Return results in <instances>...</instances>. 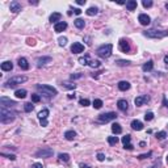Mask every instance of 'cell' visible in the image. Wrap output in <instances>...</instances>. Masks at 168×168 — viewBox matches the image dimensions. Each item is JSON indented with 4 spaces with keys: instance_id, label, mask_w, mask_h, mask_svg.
<instances>
[{
    "instance_id": "cell-5",
    "label": "cell",
    "mask_w": 168,
    "mask_h": 168,
    "mask_svg": "<svg viewBox=\"0 0 168 168\" xmlns=\"http://www.w3.org/2000/svg\"><path fill=\"white\" fill-rule=\"evenodd\" d=\"M36 88H37L40 92H42L44 95H46V96H55V95L58 93V91H56L55 88L51 87V85H47V84H37Z\"/></svg>"
},
{
    "instance_id": "cell-27",
    "label": "cell",
    "mask_w": 168,
    "mask_h": 168,
    "mask_svg": "<svg viewBox=\"0 0 168 168\" xmlns=\"http://www.w3.org/2000/svg\"><path fill=\"white\" fill-rule=\"evenodd\" d=\"M112 131L114 134H121L122 133V128H121V125L117 124V122H114V124L112 125Z\"/></svg>"
},
{
    "instance_id": "cell-1",
    "label": "cell",
    "mask_w": 168,
    "mask_h": 168,
    "mask_svg": "<svg viewBox=\"0 0 168 168\" xmlns=\"http://www.w3.org/2000/svg\"><path fill=\"white\" fill-rule=\"evenodd\" d=\"M15 118H16L15 112H11V110H7L5 108H1V110H0V121H1V124H9Z\"/></svg>"
},
{
    "instance_id": "cell-44",
    "label": "cell",
    "mask_w": 168,
    "mask_h": 168,
    "mask_svg": "<svg viewBox=\"0 0 168 168\" xmlns=\"http://www.w3.org/2000/svg\"><path fill=\"white\" fill-rule=\"evenodd\" d=\"M116 63H117L118 66H129V65H130V62H129V60H122V59H118Z\"/></svg>"
},
{
    "instance_id": "cell-43",
    "label": "cell",
    "mask_w": 168,
    "mask_h": 168,
    "mask_svg": "<svg viewBox=\"0 0 168 168\" xmlns=\"http://www.w3.org/2000/svg\"><path fill=\"white\" fill-rule=\"evenodd\" d=\"M89 66L92 67V69H97V67H100V62L99 60H91Z\"/></svg>"
},
{
    "instance_id": "cell-59",
    "label": "cell",
    "mask_w": 168,
    "mask_h": 168,
    "mask_svg": "<svg viewBox=\"0 0 168 168\" xmlns=\"http://www.w3.org/2000/svg\"><path fill=\"white\" fill-rule=\"evenodd\" d=\"M165 8H167V9H168V3H167V4H165Z\"/></svg>"
},
{
    "instance_id": "cell-37",
    "label": "cell",
    "mask_w": 168,
    "mask_h": 168,
    "mask_svg": "<svg viewBox=\"0 0 168 168\" xmlns=\"http://www.w3.org/2000/svg\"><path fill=\"white\" fill-rule=\"evenodd\" d=\"M153 155V153H151V151H149V153L147 154H140V155H138L137 158L139 159V160H143V159H147V158H150V156Z\"/></svg>"
},
{
    "instance_id": "cell-47",
    "label": "cell",
    "mask_w": 168,
    "mask_h": 168,
    "mask_svg": "<svg viewBox=\"0 0 168 168\" xmlns=\"http://www.w3.org/2000/svg\"><path fill=\"white\" fill-rule=\"evenodd\" d=\"M1 156H4V158H8V159H11V160H16V156L15 155H12V154H4V153H1Z\"/></svg>"
},
{
    "instance_id": "cell-7",
    "label": "cell",
    "mask_w": 168,
    "mask_h": 168,
    "mask_svg": "<svg viewBox=\"0 0 168 168\" xmlns=\"http://www.w3.org/2000/svg\"><path fill=\"white\" fill-rule=\"evenodd\" d=\"M53 154H54L53 149L45 147V149H41L36 153V158H50V156H53Z\"/></svg>"
},
{
    "instance_id": "cell-45",
    "label": "cell",
    "mask_w": 168,
    "mask_h": 168,
    "mask_svg": "<svg viewBox=\"0 0 168 168\" xmlns=\"http://www.w3.org/2000/svg\"><path fill=\"white\" fill-rule=\"evenodd\" d=\"M32 101H33V103H40L41 96L40 95H32Z\"/></svg>"
},
{
    "instance_id": "cell-33",
    "label": "cell",
    "mask_w": 168,
    "mask_h": 168,
    "mask_svg": "<svg viewBox=\"0 0 168 168\" xmlns=\"http://www.w3.org/2000/svg\"><path fill=\"white\" fill-rule=\"evenodd\" d=\"M108 143L110 146H116V144L118 143V138L117 137H108Z\"/></svg>"
},
{
    "instance_id": "cell-60",
    "label": "cell",
    "mask_w": 168,
    "mask_h": 168,
    "mask_svg": "<svg viewBox=\"0 0 168 168\" xmlns=\"http://www.w3.org/2000/svg\"><path fill=\"white\" fill-rule=\"evenodd\" d=\"M167 160H168V155H167Z\"/></svg>"
},
{
    "instance_id": "cell-30",
    "label": "cell",
    "mask_w": 168,
    "mask_h": 168,
    "mask_svg": "<svg viewBox=\"0 0 168 168\" xmlns=\"http://www.w3.org/2000/svg\"><path fill=\"white\" fill-rule=\"evenodd\" d=\"M97 12H99V9H97L96 7H91V8H88V9L85 11V13H87L88 16H95V15H97Z\"/></svg>"
},
{
    "instance_id": "cell-56",
    "label": "cell",
    "mask_w": 168,
    "mask_h": 168,
    "mask_svg": "<svg viewBox=\"0 0 168 168\" xmlns=\"http://www.w3.org/2000/svg\"><path fill=\"white\" fill-rule=\"evenodd\" d=\"M163 103H164V106H168V101H167V99L164 97V100H163Z\"/></svg>"
},
{
    "instance_id": "cell-41",
    "label": "cell",
    "mask_w": 168,
    "mask_h": 168,
    "mask_svg": "<svg viewBox=\"0 0 168 168\" xmlns=\"http://www.w3.org/2000/svg\"><path fill=\"white\" fill-rule=\"evenodd\" d=\"M79 104H80L81 106H88V105H89V100H88V99H80Z\"/></svg>"
},
{
    "instance_id": "cell-4",
    "label": "cell",
    "mask_w": 168,
    "mask_h": 168,
    "mask_svg": "<svg viewBox=\"0 0 168 168\" xmlns=\"http://www.w3.org/2000/svg\"><path fill=\"white\" fill-rule=\"evenodd\" d=\"M143 36L144 37H149V38H164L168 36V32L159 30V29H150V30L143 32Z\"/></svg>"
},
{
    "instance_id": "cell-57",
    "label": "cell",
    "mask_w": 168,
    "mask_h": 168,
    "mask_svg": "<svg viewBox=\"0 0 168 168\" xmlns=\"http://www.w3.org/2000/svg\"><path fill=\"white\" fill-rule=\"evenodd\" d=\"M164 63H167V65H168V55L164 56Z\"/></svg>"
},
{
    "instance_id": "cell-16",
    "label": "cell",
    "mask_w": 168,
    "mask_h": 168,
    "mask_svg": "<svg viewBox=\"0 0 168 168\" xmlns=\"http://www.w3.org/2000/svg\"><path fill=\"white\" fill-rule=\"evenodd\" d=\"M9 9H11V12H13V13H19L20 11H21V4L19 3V1H12L11 3V5H9Z\"/></svg>"
},
{
    "instance_id": "cell-15",
    "label": "cell",
    "mask_w": 168,
    "mask_h": 168,
    "mask_svg": "<svg viewBox=\"0 0 168 168\" xmlns=\"http://www.w3.org/2000/svg\"><path fill=\"white\" fill-rule=\"evenodd\" d=\"M117 106H118V109L121 110V112H126V110H128V108H129V104H128V101H126V100L121 99V100H118V101H117Z\"/></svg>"
},
{
    "instance_id": "cell-40",
    "label": "cell",
    "mask_w": 168,
    "mask_h": 168,
    "mask_svg": "<svg viewBox=\"0 0 168 168\" xmlns=\"http://www.w3.org/2000/svg\"><path fill=\"white\" fill-rule=\"evenodd\" d=\"M153 118H154V113L153 112H147L146 114H144V120H146V121H151Z\"/></svg>"
},
{
    "instance_id": "cell-3",
    "label": "cell",
    "mask_w": 168,
    "mask_h": 168,
    "mask_svg": "<svg viewBox=\"0 0 168 168\" xmlns=\"http://www.w3.org/2000/svg\"><path fill=\"white\" fill-rule=\"evenodd\" d=\"M112 50H113V45L106 44V45H101L100 47H97L96 53L101 58H109V56L112 55Z\"/></svg>"
},
{
    "instance_id": "cell-10",
    "label": "cell",
    "mask_w": 168,
    "mask_h": 168,
    "mask_svg": "<svg viewBox=\"0 0 168 168\" xmlns=\"http://www.w3.org/2000/svg\"><path fill=\"white\" fill-rule=\"evenodd\" d=\"M71 51L74 54H80L84 51V45H81L80 42H74L71 45Z\"/></svg>"
},
{
    "instance_id": "cell-28",
    "label": "cell",
    "mask_w": 168,
    "mask_h": 168,
    "mask_svg": "<svg viewBox=\"0 0 168 168\" xmlns=\"http://www.w3.org/2000/svg\"><path fill=\"white\" fill-rule=\"evenodd\" d=\"M26 93H28V92L25 89H17L15 92V96L17 97V99H25V97H26Z\"/></svg>"
},
{
    "instance_id": "cell-32",
    "label": "cell",
    "mask_w": 168,
    "mask_h": 168,
    "mask_svg": "<svg viewBox=\"0 0 168 168\" xmlns=\"http://www.w3.org/2000/svg\"><path fill=\"white\" fill-rule=\"evenodd\" d=\"M33 109H34V105H33L32 103H26V104H24V110H25L26 113H30L32 110H33Z\"/></svg>"
},
{
    "instance_id": "cell-38",
    "label": "cell",
    "mask_w": 168,
    "mask_h": 168,
    "mask_svg": "<svg viewBox=\"0 0 168 168\" xmlns=\"http://www.w3.org/2000/svg\"><path fill=\"white\" fill-rule=\"evenodd\" d=\"M167 137V133H165V131H159V133H156V138H158V139H164V138Z\"/></svg>"
},
{
    "instance_id": "cell-26",
    "label": "cell",
    "mask_w": 168,
    "mask_h": 168,
    "mask_svg": "<svg viewBox=\"0 0 168 168\" xmlns=\"http://www.w3.org/2000/svg\"><path fill=\"white\" fill-rule=\"evenodd\" d=\"M153 69H154V62H153V60H149V62H146L143 66H142V70H143L144 72L151 71Z\"/></svg>"
},
{
    "instance_id": "cell-42",
    "label": "cell",
    "mask_w": 168,
    "mask_h": 168,
    "mask_svg": "<svg viewBox=\"0 0 168 168\" xmlns=\"http://www.w3.org/2000/svg\"><path fill=\"white\" fill-rule=\"evenodd\" d=\"M58 42H59V46H66V45H67V38L60 37L59 40H58Z\"/></svg>"
},
{
    "instance_id": "cell-52",
    "label": "cell",
    "mask_w": 168,
    "mask_h": 168,
    "mask_svg": "<svg viewBox=\"0 0 168 168\" xmlns=\"http://www.w3.org/2000/svg\"><path fill=\"white\" fill-rule=\"evenodd\" d=\"M74 13H75V15H80L81 11L79 9V8H75V9H74Z\"/></svg>"
},
{
    "instance_id": "cell-2",
    "label": "cell",
    "mask_w": 168,
    "mask_h": 168,
    "mask_svg": "<svg viewBox=\"0 0 168 168\" xmlns=\"http://www.w3.org/2000/svg\"><path fill=\"white\" fill-rule=\"evenodd\" d=\"M26 80H28V78L24 76V75H16V76H12L11 79L7 80L5 85L8 88H15L16 85H19V84H21V83H25Z\"/></svg>"
},
{
    "instance_id": "cell-58",
    "label": "cell",
    "mask_w": 168,
    "mask_h": 168,
    "mask_svg": "<svg viewBox=\"0 0 168 168\" xmlns=\"http://www.w3.org/2000/svg\"><path fill=\"white\" fill-rule=\"evenodd\" d=\"M149 168H158V167H155V165H153V167H149Z\"/></svg>"
},
{
    "instance_id": "cell-50",
    "label": "cell",
    "mask_w": 168,
    "mask_h": 168,
    "mask_svg": "<svg viewBox=\"0 0 168 168\" xmlns=\"http://www.w3.org/2000/svg\"><path fill=\"white\" fill-rule=\"evenodd\" d=\"M79 167H80V168H92V167H91V165H88V164H84V163H80V164H79Z\"/></svg>"
},
{
    "instance_id": "cell-25",
    "label": "cell",
    "mask_w": 168,
    "mask_h": 168,
    "mask_svg": "<svg viewBox=\"0 0 168 168\" xmlns=\"http://www.w3.org/2000/svg\"><path fill=\"white\" fill-rule=\"evenodd\" d=\"M75 137H76V131H74V130H67L65 133V138L67 140H74Z\"/></svg>"
},
{
    "instance_id": "cell-51",
    "label": "cell",
    "mask_w": 168,
    "mask_h": 168,
    "mask_svg": "<svg viewBox=\"0 0 168 168\" xmlns=\"http://www.w3.org/2000/svg\"><path fill=\"white\" fill-rule=\"evenodd\" d=\"M124 149H125V150H133L134 147H133V144L130 143V144H126V146H124Z\"/></svg>"
},
{
    "instance_id": "cell-24",
    "label": "cell",
    "mask_w": 168,
    "mask_h": 168,
    "mask_svg": "<svg viewBox=\"0 0 168 168\" xmlns=\"http://www.w3.org/2000/svg\"><path fill=\"white\" fill-rule=\"evenodd\" d=\"M137 1L135 0H129V1H126V8H128V11H135L137 9Z\"/></svg>"
},
{
    "instance_id": "cell-9",
    "label": "cell",
    "mask_w": 168,
    "mask_h": 168,
    "mask_svg": "<svg viewBox=\"0 0 168 168\" xmlns=\"http://www.w3.org/2000/svg\"><path fill=\"white\" fill-rule=\"evenodd\" d=\"M118 47L122 53H130V45H129V42L126 40H120Z\"/></svg>"
},
{
    "instance_id": "cell-54",
    "label": "cell",
    "mask_w": 168,
    "mask_h": 168,
    "mask_svg": "<svg viewBox=\"0 0 168 168\" xmlns=\"http://www.w3.org/2000/svg\"><path fill=\"white\" fill-rule=\"evenodd\" d=\"M76 3H78L79 5H84V4H85V0H78Z\"/></svg>"
},
{
    "instance_id": "cell-39",
    "label": "cell",
    "mask_w": 168,
    "mask_h": 168,
    "mask_svg": "<svg viewBox=\"0 0 168 168\" xmlns=\"http://www.w3.org/2000/svg\"><path fill=\"white\" fill-rule=\"evenodd\" d=\"M142 5H143L144 8H150V7H153V1H151V0H143V1H142Z\"/></svg>"
},
{
    "instance_id": "cell-6",
    "label": "cell",
    "mask_w": 168,
    "mask_h": 168,
    "mask_svg": "<svg viewBox=\"0 0 168 168\" xmlns=\"http://www.w3.org/2000/svg\"><path fill=\"white\" fill-rule=\"evenodd\" d=\"M117 118V113L114 112H109V113H103V114H100L99 116V121L100 122H109V121H113V120Z\"/></svg>"
},
{
    "instance_id": "cell-48",
    "label": "cell",
    "mask_w": 168,
    "mask_h": 168,
    "mask_svg": "<svg viewBox=\"0 0 168 168\" xmlns=\"http://www.w3.org/2000/svg\"><path fill=\"white\" fill-rule=\"evenodd\" d=\"M97 159H99L100 162H104V160H105V155H104V154H101V153H99V154H97Z\"/></svg>"
},
{
    "instance_id": "cell-8",
    "label": "cell",
    "mask_w": 168,
    "mask_h": 168,
    "mask_svg": "<svg viewBox=\"0 0 168 168\" xmlns=\"http://www.w3.org/2000/svg\"><path fill=\"white\" fill-rule=\"evenodd\" d=\"M0 105H1V108H12V106L16 105V101L8 99V97H1L0 99Z\"/></svg>"
},
{
    "instance_id": "cell-17",
    "label": "cell",
    "mask_w": 168,
    "mask_h": 168,
    "mask_svg": "<svg viewBox=\"0 0 168 168\" xmlns=\"http://www.w3.org/2000/svg\"><path fill=\"white\" fill-rule=\"evenodd\" d=\"M131 128H133L134 130L140 131V130H143V124H142L139 120H133V121H131Z\"/></svg>"
},
{
    "instance_id": "cell-13",
    "label": "cell",
    "mask_w": 168,
    "mask_h": 168,
    "mask_svg": "<svg viewBox=\"0 0 168 168\" xmlns=\"http://www.w3.org/2000/svg\"><path fill=\"white\" fill-rule=\"evenodd\" d=\"M149 100H150V97L147 96V95H144V96H138V97H135L134 103H135V105H137V106H142L144 103H147Z\"/></svg>"
},
{
    "instance_id": "cell-46",
    "label": "cell",
    "mask_w": 168,
    "mask_h": 168,
    "mask_svg": "<svg viewBox=\"0 0 168 168\" xmlns=\"http://www.w3.org/2000/svg\"><path fill=\"white\" fill-rule=\"evenodd\" d=\"M81 76H83V74H80V72H78V74H72L71 76H70V79H71V80H75V79H80Z\"/></svg>"
},
{
    "instance_id": "cell-53",
    "label": "cell",
    "mask_w": 168,
    "mask_h": 168,
    "mask_svg": "<svg viewBox=\"0 0 168 168\" xmlns=\"http://www.w3.org/2000/svg\"><path fill=\"white\" fill-rule=\"evenodd\" d=\"M28 45H34V40H32V38H28Z\"/></svg>"
},
{
    "instance_id": "cell-11",
    "label": "cell",
    "mask_w": 168,
    "mask_h": 168,
    "mask_svg": "<svg viewBox=\"0 0 168 168\" xmlns=\"http://www.w3.org/2000/svg\"><path fill=\"white\" fill-rule=\"evenodd\" d=\"M138 21L140 22V25H149L151 22V19H150V16L146 15V13H140L138 16Z\"/></svg>"
},
{
    "instance_id": "cell-29",
    "label": "cell",
    "mask_w": 168,
    "mask_h": 168,
    "mask_svg": "<svg viewBox=\"0 0 168 168\" xmlns=\"http://www.w3.org/2000/svg\"><path fill=\"white\" fill-rule=\"evenodd\" d=\"M74 24H75V26H76L78 29H83L84 26H85V21H84V20H81V19H76L74 21Z\"/></svg>"
},
{
    "instance_id": "cell-55",
    "label": "cell",
    "mask_w": 168,
    "mask_h": 168,
    "mask_svg": "<svg viewBox=\"0 0 168 168\" xmlns=\"http://www.w3.org/2000/svg\"><path fill=\"white\" fill-rule=\"evenodd\" d=\"M29 4H32V5H38V1H29Z\"/></svg>"
},
{
    "instance_id": "cell-14",
    "label": "cell",
    "mask_w": 168,
    "mask_h": 168,
    "mask_svg": "<svg viewBox=\"0 0 168 168\" xmlns=\"http://www.w3.org/2000/svg\"><path fill=\"white\" fill-rule=\"evenodd\" d=\"M51 56H40L37 59V67H42V66L47 65V63L51 62Z\"/></svg>"
},
{
    "instance_id": "cell-31",
    "label": "cell",
    "mask_w": 168,
    "mask_h": 168,
    "mask_svg": "<svg viewBox=\"0 0 168 168\" xmlns=\"http://www.w3.org/2000/svg\"><path fill=\"white\" fill-rule=\"evenodd\" d=\"M58 159H59V162L67 163L70 160V155L69 154H59V155H58Z\"/></svg>"
},
{
    "instance_id": "cell-12",
    "label": "cell",
    "mask_w": 168,
    "mask_h": 168,
    "mask_svg": "<svg viewBox=\"0 0 168 168\" xmlns=\"http://www.w3.org/2000/svg\"><path fill=\"white\" fill-rule=\"evenodd\" d=\"M66 29H67V22L66 21L56 22V24L54 25V30H55V33H60V32L66 30Z\"/></svg>"
},
{
    "instance_id": "cell-20",
    "label": "cell",
    "mask_w": 168,
    "mask_h": 168,
    "mask_svg": "<svg viewBox=\"0 0 168 168\" xmlns=\"http://www.w3.org/2000/svg\"><path fill=\"white\" fill-rule=\"evenodd\" d=\"M49 109H42L40 113H38V118H40V121H46L47 117H49Z\"/></svg>"
},
{
    "instance_id": "cell-23",
    "label": "cell",
    "mask_w": 168,
    "mask_h": 168,
    "mask_svg": "<svg viewBox=\"0 0 168 168\" xmlns=\"http://www.w3.org/2000/svg\"><path fill=\"white\" fill-rule=\"evenodd\" d=\"M79 63H80V65H83V66H89V63H91V58H89V55H88V54H85V55L84 56H80V58H79Z\"/></svg>"
},
{
    "instance_id": "cell-21",
    "label": "cell",
    "mask_w": 168,
    "mask_h": 168,
    "mask_svg": "<svg viewBox=\"0 0 168 168\" xmlns=\"http://www.w3.org/2000/svg\"><path fill=\"white\" fill-rule=\"evenodd\" d=\"M118 89L120 91H128V89H130V83H129V81H126V80H121L118 83Z\"/></svg>"
},
{
    "instance_id": "cell-49",
    "label": "cell",
    "mask_w": 168,
    "mask_h": 168,
    "mask_svg": "<svg viewBox=\"0 0 168 168\" xmlns=\"http://www.w3.org/2000/svg\"><path fill=\"white\" fill-rule=\"evenodd\" d=\"M30 168H44V165L41 164V163H34V164H32Z\"/></svg>"
},
{
    "instance_id": "cell-34",
    "label": "cell",
    "mask_w": 168,
    "mask_h": 168,
    "mask_svg": "<svg viewBox=\"0 0 168 168\" xmlns=\"http://www.w3.org/2000/svg\"><path fill=\"white\" fill-rule=\"evenodd\" d=\"M101 106H103V101H101L100 99H95L93 100V108L95 109H100Z\"/></svg>"
},
{
    "instance_id": "cell-36",
    "label": "cell",
    "mask_w": 168,
    "mask_h": 168,
    "mask_svg": "<svg viewBox=\"0 0 168 168\" xmlns=\"http://www.w3.org/2000/svg\"><path fill=\"white\" fill-rule=\"evenodd\" d=\"M130 140H131V137L129 135V134H126V135L122 138V143H124V146H126V144H130Z\"/></svg>"
},
{
    "instance_id": "cell-22",
    "label": "cell",
    "mask_w": 168,
    "mask_h": 168,
    "mask_svg": "<svg viewBox=\"0 0 168 168\" xmlns=\"http://www.w3.org/2000/svg\"><path fill=\"white\" fill-rule=\"evenodd\" d=\"M60 19H62V15H60L59 12H54L53 15L49 17L50 22H55V24H56V21H59V22H60Z\"/></svg>"
},
{
    "instance_id": "cell-35",
    "label": "cell",
    "mask_w": 168,
    "mask_h": 168,
    "mask_svg": "<svg viewBox=\"0 0 168 168\" xmlns=\"http://www.w3.org/2000/svg\"><path fill=\"white\" fill-rule=\"evenodd\" d=\"M65 88H67V89H75L76 88V84H72V83H69V81H65V83L62 84Z\"/></svg>"
},
{
    "instance_id": "cell-18",
    "label": "cell",
    "mask_w": 168,
    "mask_h": 168,
    "mask_svg": "<svg viewBox=\"0 0 168 168\" xmlns=\"http://www.w3.org/2000/svg\"><path fill=\"white\" fill-rule=\"evenodd\" d=\"M19 66H20V69L24 70V71L29 70V63L26 60V58H19Z\"/></svg>"
},
{
    "instance_id": "cell-19",
    "label": "cell",
    "mask_w": 168,
    "mask_h": 168,
    "mask_svg": "<svg viewBox=\"0 0 168 168\" xmlns=\"http://www.w3.org/2000/svg\"><path fill=\"white\" fill-rule=\"evenodd\" d=\"M1 70L3 71H12L13 70V63L11 60H5L1 63Z\"/></svg>"
}]
</instances>
